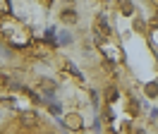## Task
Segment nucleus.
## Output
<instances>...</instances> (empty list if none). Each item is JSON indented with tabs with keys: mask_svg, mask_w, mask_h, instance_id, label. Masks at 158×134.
<instances>
[{
	"mask_svg": "<svg viewBox=\"0 0 158 134\" xmlns=\"http://www.w3.org/2000/svg\"><path fill=\"white\" fill-rule=\"evenodd\" d=\"M67 72H72V77H77L79 82L84 79V77H81V72H79V69H77V67H74V65H69V62H67Z\"/></svg>",
	"mask_w": 158,
	"mask_h": 134,
	"instance_id": "nucleus-6",
	"label": "nucleus"
},
{
	"mask_svg": "<svg viewBox=\"0 0 158 134\" xmlns=\"http://www.w3.org/2000/svg\"><path fill=\"white\" fill-rule=\"evenodd\" d=\"M65 127L79 129V127H81V117H79V115H67V117H65Z\"/></svg>",
	"mask_w": 158,
	"mask_h": 134,
	"instance_id": "nucleus-2",
	"label": "nucleus"
},
{
	"mask_svg": "<svg viewBox=\"0 0 158 134\" xmlns=\"http://www.w3.org/2000/svg\"><path fill=\"white\" fill-rule=\"evenodd\" d=\"M65 2H72V0H65Z\"/></svg>",
	"mask_w": 158,
	"mask_h": 134,
	"instance_id": "nucleus-9",
	"label": "nucleus"
},
{
	"mask_svg": "<svg viewBox=\"0 0 158 134\" xmlns=\"http://www.w3.org/2000/svg\"><path fill=\"white\" fill-rule=\"evenodd\" d=\"M96 22H98V29L103 31V36H110V29H108V22H106V17L101 15V17L96 19Z\"/></svg>",
	"mask_w": 158,
	"mask_h": 134,
	"instance_id": "nucleus-4",
	"label": "nucleus"
},
{
	"mask_svg": "<svg viewBox=\"0 0 158 134\" xmlns=\"http://www.w3.org/2000/svg\"><path fill=\"white\" fill-rule=\"evenodd\" d=\"M62 22H65V24H74V22H77V12H74V10H65V12H62Z\"/></svg>",
	"mask_w": 158,
	"mask_h": 134,
	"instance_id": "nucleus-3",
	"label": "nucleus"
},
{
	"mask_svg": "<svg viewBox=\"0 0 158 134\" xmlns=\"http://www.w3.org/2000/svg\"><path fill=\"white\" fill-rule=\"evenodd\" d=\"M69 41H72V36H69L67 31H62V34H60V43H69Z\"/></svg>",
	"mask_w": 158,
	"mask_h": 134,
	"instance_id": "nucleus-8",
	"label": "nucleus"
},
{
	"mask_svg": "<svg viewBox=\"0 0 158 134\" xmlns=\"http://www.w3.org/2000/svg\"><path fill=\"white\" fill-rule=\"evenodd\" d=\"M19 122L24 124V127H39V113H34V110H22Z\"/></svg>",
	"mask_w": 158,
	"mask_h": 134,
	"instance_id": "nucleus-1",
	"label": "nucleus"
},
{
	"mask_svg": "<svg viewBox=\"0 0 158 134\" xmlns=\"http://www.w3.org/2000/svg\"><path fill=\"white\" fill-rule=\"evenodd\" d=\"M146 96L156 98V96H158V84H146Z\"/></svg>",
	"mask_w": 158,
	"mask_h": 134,
	"instance_id": "nucleus-5",
	"label": "nucleus"
},
{
	"mask_svg": "<svg viewBox=\"0 0 158 134\" xmlns=\"http://www.w3.org/2000/svg\"><path fill=\"white\" fill-rule=\"evenodd\" d=\"M118 89H108V96H106V98H108V103H113V101H118Z\"/></svg>",
	"mask_w": 158,
	"mask_h": 134,
	"instance_id": "nucleus-7",
	"label": "nucleus"
}]
</instances>
